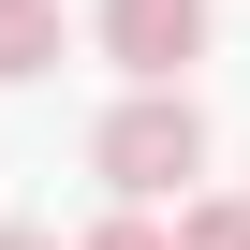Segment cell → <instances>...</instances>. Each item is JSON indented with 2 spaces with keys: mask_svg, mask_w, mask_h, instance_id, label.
Listing matches in <instances>:
<instances>
[{
  "mask_svg": "<svg viewBox=\"0 0 250 250\" xmlns=\"http://www.w3.org/2000/svg\"><path fill=\"white\" fill-rule=\"evenodd\" d=\"M15 74H59V0H0V88Z\"/></svg>",
  "mask_w": 250,
  "mask_h": 250,
  "instance_id": "obj_3",
  "label": "cell"
},
{
  "mask_svg": "<svg viewBox=\"0 0 250 250\" xmlns=\"http://www.w3.org/2000/svg\"><path fill=\"white\" fill-rule=\"evenodd\" d=\"M103 59L133 74V88H177L206 59V0H103Z\"/></svg>",
  "mask_w": 250,
  "mask_h": 250,
  "instance_id": "obj_2",
  "label": "cell"
},
{
  "mask_svg": "<svg viewBox=\"0 0 250 250\" xmlns=\"http://www.w3.org/2000/svg\"><path fill=\"white\" fill-rule=\"evenodd\" d=\"M177 250H250V191H206V206H177Z\"/></svg>",
  "mask_w": 250,
  "mask_h": 250,
  "instance_id": "obj_4",
  "label": "cell"
},
{
  "mask_svg": "<svg viewBox=\"0 0 250 250\" xmlns=\"http://www.w3.org/2000/svg\"><path fill=\"white\" fill-rule=\"evenodd\" d=\"M74 250H177V235H162V221H147V206H118V221H88V235H74Z\"/></svg>",
  "mask_w": 250,
  "mask_h": 250,
  "instance_id": "obj_5",
  "label": "cell"
},
{
  "mask_svg": "<svg viewBox=\"0 0 250 250\" xmlns=\"http://www.w3.org/2000/svg\"><path fill=\"white\" fill-rule=\"evenodd\" d=\"M88 162H103L118 206H191V177H206V118H191V88H133V103L88 133Z\"/></svg>",
  "mask_w": 250,
  "mask_h": 250,
  "instance_id": "obj_1",
  "label": "cell"
},
{
  "mask_svg": "<svg viewBox=\"0 0 250 250\" xmlns=\"http://www.w3.org/2000/svg\"><path fill=\"white\" fill-rule=\"evenodd\" d=\"M0 250H59V235H44V221H0Z\"/></svg>",
  "mask_w": 250,
  "mask_h": 250,
  "instance_id": "obj_6",
  "label": "cell"
}]
</instances>
